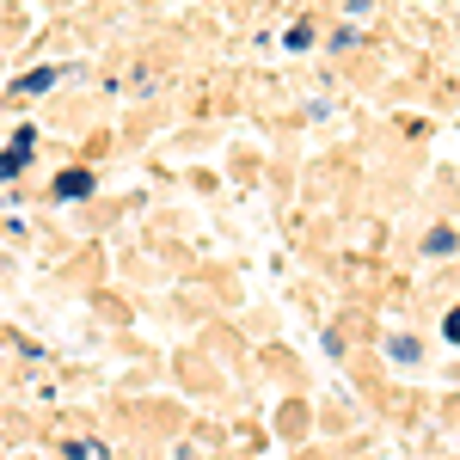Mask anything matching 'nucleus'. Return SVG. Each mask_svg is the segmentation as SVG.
<instances>
[{"label":"nucleus","mask_w":460,"mask_h":460,"mask_svg":"<svg viewBox=\"0 0 460 460\" xmlns=\"http://www.w3.org/2000/svg\"><path fill=\"white\" fill-rule=\"evenodd\" d=\"M25 160H31V129H19V136H13V147L0 154V178H13Z\"/></svg>","instance_id":"1"},{"label":"nucleus","mask_w":460,"mask_h":460,"mask_svg":"<svg viewBox=\"0 0 460 460\" xmlns=\"http://www.w3.org/2000/svg\"><path fill=\"white\" fill-rule=\"evenodd\" d=\"M314 43V25H288V49H307Z\"/></svg>","instance_id":"5"},{"label":"nucleus","mask_w":460,"mask_h":460,"mask_svg":"<svg viewBox=\"0 0 460 460\" xmlns=\"http://www.w3.org/2000/svg\"><path fill=\"white\" fill-rule=\"evenodd\" d=\"M49 86H56V68H37V74H25V80H19V93H25V99L49 93Z\"/></svg>","instance_id":"3"},{"label":"nucleus","mask_w":460,"mask_h":460,"mask_svg":"<svg viewBox=\"0 0 460 460\" xmlns=\"http://www.w3.org/2000/svg\"><path fill=\"white\" fill-rule=\"evenodd\" d=\"M56 197H62V203H74V197H93V172H80V166H74V172H62V178H56Z\"/></svg>","instance_id":"2"},{"label":"nucleus","mask_w":460,"mask_h":460,"mask_svg":"<svg viewBox=\"0 0 460 460\" xmlns=\"http://www.w3.org/2000/svg\"><path fill=\"white\" fill-rule=\"evenodd\" d=\"M442 332H448V344H460V307L448 314V325H442Z\"/></svg>","instance_id":"6"},{"label":"nucleus","mask_w":460,"mask_h":460,"mask_svg":"<svg viewBox=\"0 0 460 460\" xmlns=\"http://www.w3.org/2000/svg\"><path fill=\"white\" fill-rule=\"evenodd\" d=\"M429 252H436V258H448V252H455V234H448V227H436V234H429Z\"/></svg>","instance_id":"4"}]
</instances>
